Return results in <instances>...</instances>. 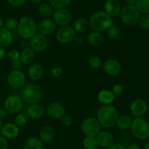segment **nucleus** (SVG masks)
<instances>
[{"instance_id":"obj_51","label":"nucleus","mask_w":149,"mask_h":149,"mask_svg":"<svg viewBox=\"0 0 149 149\" xmlns=\"http://www.w3.org/2000/svg\"><path fill=\"white\" fill-rule=\"evenodd\" d=\"M143 149H149V141L145 143L143 146Z\"/></svg>"},{"instance_id":"obj_35","label":"nucleus","mask_w":149,"mask_h":149,"mask_svg":"<svg viewBox=\"0 0 149 149\" xmlns=\"http://www.w3.org/2000/svg\"><path fill=\"white\" fill-rule=\"evenodd\" d=\"M88 64L91 68L99 69L103 66V61L98 56L93 55L89 58Z\"/></svg>"},{"instance_id":"obj_49","label":"nucleus","mask_w":149,"mask_h":149,"mask_svg":"<svg viewBox=\"0 0 149 149\" xmlns=\"http://www.w3.org/2000/svg\"><path fill=\"white\" fill-rule=\"evenodd\" d=\"M124 1L127 3V4H135L137 0H124Z\"/></svg>"},{"instance_id":"obj_27","label":"nucleus","mask_w":149,"mask_h":149,"mask_svg":"<svg viewBox=\"0 0 149 149\" xmlns=\"http://www.w3.org/2000/svg\"><path fill=\"white\" fill-rule=\"evenodd\" d=\"M35 52L31 48H26L20 52V60L23 64L28 65L32 64L34 60Z\"/></svg>"},{"instance_id":"obj_45","label":"nucleus","mask_w":149,"mask_h":149,"mask_svg":"<svg viewBox=\"0 0 149 149\" xmlns=\"http://www.w3.org/2000/svg\"><path fill=\"white\" fill-rule=\"evenodd\" d=\"M7 115H8V112L7 111V110L4 108H0V119L2 121V120L7 118Z\"/></svg>"},{"instance_id":"obj_53","label":"nucleus","mask_w":149,"mask_h":149,"mask_svg":"<svg viewBox=\"0 0 149 149\" xmlns=\"http://www.w3.org/2000/svg\"><path fill=\"white\" fill-rule=\"evenodd\" d=\"M1 127H2V121H1V120L0 119V130H1Z\"/></svg>"},{"instance_id":"obj_46","label":"nucleus","mask_w":149,"mask_h":149,"mask_svg":"<svg viewBox=\"0 0 149 149\" xmlns=\"http://www.w3.org/2000/svg\"><path fill=\"white\" fill-rule=\"evenodd\" d=\"M109 149H126V148L120 143H113L109 148Z\"/></svg>"},{"instance_id":"obj_18","label":"nucleus","mask_w":149,"mask_h":149,"mask_svg":"<svg viewBox=\"0 0 149 149\" xmlns=\"http://www.w3.org/2000/svg\"><path fill=\"white\" fill-rule=\"evenodd\" d=\"M1 134L6 139H13L17 137L20 133V127L15 123H6L1 128Z\"/></svg>"},{"instance_id":"obj_17","label":"nucleus","mask_w":149,"mask_h":149,"mask_svg":"<svg viewBox=\"0 0 149 149\" xmlns=\"http://www.w3.org/2000/svg\"><path fill=\"white\" fill-rule=\"evenodd\" d=\"M97 145L100 147L109 148L114 143V137L113 134L108 131H100L96 136Z\"/></svg>"},{"instance_id":"obj_6","label":"nucleus","mask_w":149,"mask_h":149,"mask_svg":"<svg viewBox=\"0 0 149 149\" xmlns=\"http://www.w3.org/2000/svg\"><path fill=\"white\" fill-rule=\"evenodd\" d=\"M130 129L134 137L138 140H145L149 137V124L141 117H136L132 120Z\"/></svg>"},{"instance_id":"obj_30","label":"nucleus","mask_w":149,"mask_h":149,"mask_svg":"<svg viewBox=\"0 0 149 149\" xmlns=\"http://www.w3.org/2000/svg\"><path fill=\"white\" fill-rule=\"evenodd\" d=\"M38 13L44 18H49L53 15V7L50 4L43 3L39 5Z\"/></svg>"},{"instance_id":"obj_22","label":"nucleus","mask_w":149,"mask_h":149,"mask_svg":"<svg viewBox=\"0 0 149 149\" xmlns=\"http://www.w3.org/2000/svg\"><path fill=\"white\" fill-rule=\"evenodd\" d=\"M55 137V130L49 125L44 126L39 130V137L43 143H49Z\"/></svg>"},{"instance_id":"obj_20","label":"nucleus","mask_w":149,"mask_h":149,"mask_svg":"<svg viewBox=\"0 0 149 149\" xmlns=\"http://www.w3.org/2000/svg\"><path fill=\"white\" fill-rule=\"evenodd\" d=\"M122 9L119 0H106L104 3V11L112 18L119 15Z\"/></svg>"},{"instance_id":"obj_36","label":"nucleus","mask_w":149,"mask_h":149,"mask_svg":"<svg viewBox=\"0 0 149 149\" xmlns=\"http://www.w3.org/2000/svg\"><path fill=\"white\" fill-rule=\"evenodd\" d=\"M138 23L141 29L143 30H149V13L141 16Z\"/></svg>"},{"instance_id":"obj_52","label":"nucleus","mask_w":149,"mask_h":149,"mask_svg":"<svg viewBox=\"0 0 149 149\" xmlns=\"http://www.w3.org/2000/svg\"><path fill=\"white\" fill-rule=\"evenodd\" d=\"M2 26H3V20L1 19V18L0 17V29L2 28Z\"/></svg>"},{"instance_id":"obj_19","label":"nucleus","mask_w":149,"mask_h":149,"mask_svg":"<svg viewBox=\"0 0 149 149\" xmlns=\"http://www.w3.org/2000/svg\"><path fill=\"white\" fill-rule=\"evenodd\" d=\"M44 74V68L39 63H32L28 69V76L33 81L39 80Z\"/></svg>"},{"instance_id":"obj_26","label":"nucleus","mask_w":149,"mask_h":149,"mask_svg":"<svg viewBox=\"0 0 149 149\" xmlns=\"http://www.w3.org/2000/svg\"><path fill=\"white\" fill-rule=\"evenodd\" d=\"M87 41L93 46H100L104 41V37L101 32L93 31L87 34Z\"/></svg>"},{"instance_id":"obj_40","label":"nucleus","mask_w":149,"mask_h":149,"mask_svg":"<svg viewBox=\"0 0 149 149\" xmlns=\"http://www.w3.org/2000/svg\"><path fill=\"white\" fill-rule=\"evenodd\" d=\"M7 57H8L10 59H11L12 61L18 59V58H20V52H19L17 50L15 49L10 50V51L7 53Z\"/></svg>"},{"instance_id":"obj_21","label":"nucleus","mask_w":149,"mask_h":149,"mask_svg":"<svg viewBox=\"0 0 149 149\" xmlns=\"http://www.w3.org/2000/svg\"><path fill=\"white\" fill-rule=\"evenodd\" d=\"M28 115L33 119H39L45 115V110L42 105L39 103L29 105L27 108Z\"/></svg>"},{"instance_id":"obj_11","label":"nucleus","mask_w":149,"mask_h":149,"mask_svg":"<svg viewBox=\"0 0 149 149\" xmlns=\"http://www.w3.org/2000/svg\"><path fill=\"white\" fill-rule=\"evenodd\" d=\"M23 102L20 96L16 94L9 95L4 102V108L10 113H16L23 108Z\"/></svg>"},{"instance_id":"obj_12","label":"nucleus","mask_w":149,"mask_h":149,"mask_svg":"<svg viewBox=\"0 0 149 149\" xmlns=\"http://www.w3.org/2000/svg\"><path fill=\"white\" fill-rule=\"evenodd\" d=\"M30 48L35 53L44 52L49 45V41L45 35L36 33L30 39Z\"/></svg>"},{"instance_id":"obj_10","label":"nucleus","mask_w":149,"mask_h":149,"mask_svg":"<svg viewBox=\"0 0 149 149\" xmlns=\"http://www.w3.org/2000/svg\"><path fill=\"white\" fill-rule=\"evenodd\" d=\"M76 37V32L72 26H61L56 32V39L60 43L68 44L72 42Z\"/></svg>"},{"instance_id":"obj_23","label":"nucleus","mask_w":149,"mask_h":149,"mask_svg":"<svg viewBox=\"0 0 149 149\" xmlns=\"http://www.w3.org/2000/svg\"><path fill=\"white\" fill-rule=\"evenodd\" d=\"M97 100L103 105H109L115 100V95L111 91L103 89L97 93Z\"/></svg>"},{"instance_id":"obj_33","label":"nucleus","mask_w":149,"mask_h":149,"mask_svg":"<svg viewBox=\"0 0 149 149\" xmlns=\"http://www.w3.org/2000/svg\"><path fill=\"white\" fill-rule=\"evenodd\" d=\"M135 5L140 13H149V0H137Z\"/></svg>"},{"instance_id":"obj_28","label":"nucleus","mask_w":149,"mask_h":149,"mask_svg":"<svg viewBox=\"0 0 149 149\" xmlns=\"http://www.w3.org/2000/svg\"><path fill=\"white\" fill-rule=\"evenodd\" d=\"M89 27H90L89 20L87 19L84 18H77L74 22V26H73L76 33L79 34H83L86 32Z\"/></svg>"},{"instance_id":"obj_32","label":"nucleus","mask_w":149,"mask_h":149,"mask_svg":"<svg viewBox=\"0 0 149 149\" xmlns=\"http://www.w3.org/2000/svg\"><path fill=\"white\" fill-rule=\"evenodd\" d=\"M82 144L84 149H96L98 146L96 137L93 136H85Z\"/></svg>"},{"instance_id":"obj_13","label":"nucleus","mask_w":149,"mask_h":149,"mask_svg":"<svg viewBox=\"0 0 149 149\" xmlns=\"http://www.w3.org/2000/svg\"><path fill=\"white\" fill-rule=\"evenodd\" d=\"M47 113L53 119H61V117L65 114V108L61 103L58 102H51L47 107Z\"/></svg>"},{"instance_id":"obj_15","label":"nucleus","mask_w":149,"mask_h":149,"mask_svg":"<svg viewBox=\"0 0 149 149\" xmlns=\"http://www.w3.org/2000/svg\"><path fill=\"white\" fill-rule=\"evenodd\" d=\"M148 105L146 101L141 99H136L132 101L130 105V110L133 115L141 117L147 112Z\"/></svg>"},{"instance_id":"obj_31","label":"nucleus","mask_w":149,"mask_h":149,"mask_svg":"<svg viewBox=\"0 0 149 149\" xmlns=\"http://www.w3.org/2000/svg\"><path fill=\"white\" fill-rule=\"evenodd\" d=\"M108 37L111 40H118L122 36V30L117 25L113 24L107 30Z\"/></svg>"},{"instance_id":"obj_47","label":"nucleus","mask_w":149,"mask_h":149,"mask_svg":"<svg viewBox=\"0 0 149 149\" xmlns=\"http://www.w3.org/2000/svg\"><path fill=\"white\" fill-rule=\"evenodd\" d=\"M126 149H141V148L138 143H133L130 144L129 145L127 146V148H126Z\"/></svg>"},{"instance_id":"obj_34","label":"nucleus","mask_w":149,"mask_h":149,"mask_svg":"<svg viewBox=\"0 0 149 149\" xmlns=\"http://www.w3.org/2000/svg\"><path fill=\"white\" fill-rule=\"evenodd\" d=\"M49 4L53 8L56 9H63L67 8L71 4V0H49Z\"/></svg>"},{"instance_id":"obj_41","label":"nucleus","mask_w":149,"mask_h":149,"mask_svg":"<svg viewBox=\"0 0 149 149\" xmlns=\"http://www.w3.org/2000/svg\"><path fill=\"white\" fill-rule=\"evenodd\" d=\"M123 90L124 88L122 85L120 83H116L113 86L111 91L114 93V95H120L123 92Z\"/></svg>"},{"instance_id":"obj_16","label":"nucleus","mask_w":149,"mask_h":149,"mask_svg":"<svg viewBox=\"0 0 149 149\" xmlns=\"http://www.w3.org/2000/svg\"><path fill=\"white\" fill-rule=\"evenodd\" d=\"M56 26L57 25L50 18H44L38 24L37 29L40 34L47 36V35L51 34L55 32Z\"/></svg>"},{"instance_id":"obj_14","label":"nucleus","mask_w":149,"mask_h":149,"mask_svg":"<svg viewBox=\"0 0 149 149\" xmlns=\"http://www.w3.org/2000/svg\"><path fill=\"white\" fill-rule=\"evenodd\" d=\"M103 68L105 72L110 76H117L122 71V65L117 60L109 58L103 63Z\"/></svg>"},{"instance_id":"obj_4","label":"nucleus","mask_w":149,"mask_h":149,"mask_svg":"<svg viewBox=\"0 0 149 149\" xmlns=\"http://www.w3.org/2000/svg\"><path fill=\"white\" fill-rule=\"evenodd\" d=\"M16 29L19 36L25 39H31L37 33L38 30L35 20L29 16L20 18Z\"/></svg>"},{"instance_id":"obj_29","label":"nucleus","mask_w":149,"mask_h":149,"mask_svg":"<svg viewBox=\"0 0 149 149\" xmlns=\"http://www.w3.org/2000/svg\"><path fill=\"white\" fill-rule=\"evenodd\" d=\"M132 117L130 115H122L121 116L118 117V119L116 121V125L120 130H127L130 129L131 125L132 123Z\"/></svg>"},{"instance_id":"obj_54","label":"nucleus","mask_w":149,"mask_h":149,"mask_svg":"<svg viewBox=\"0 0 149 149\" xmlns=\"http://www.w3.org/2000/svg\"><path fill=\"white\" fill-rule=\"evenodd\" d=\"M96 149H97V148H96Z\"/></svg>"},{"instance_id":"obj_7","label":"nucleus","mask_w":149,"mask_h":149,"mask_svg":"<svg viewBox=\"0 0 149 149\" xmlns=\"http://www.w3.org/2000/svg\"><path fill=\"white\" fill-rule=\"evenodd\" d=\"M100 124L95 117H87L82 121L81 129L85 136L96 137L100 131Z\"/></svg>"},{"instance_id":"obj_48","label":"nucleus","mask_w":149,"mask_h":149,"mask_svg":"<svg viewBox=\"0 0 149 149\" xmlns=\"http://www.w3.org/2000/svg\"><path fill=\"white\" fill-rule=\"evenodd\" d=\"M6 55V52H5V50L3 47L0 46V61L3 60L5 57Z\"/></svg>"},{"instance_id":"obj_5","label":"nucleus","mask_w":149,"mask_h":149,"mask_svg":"<svg viewBox=\"0 0 149 149\" xmlns=\"http://www.w3.org/2000/svg\"><path fill=\"white\" fill-rule=\"evenodd\" d=\"M119 18L121 21L126 26H135L139 21L141 13L135 4H126L121 9Z\"/></svg>"},{"instance_id":"obj_25","label":"nucleus","mask_w":149,"mask_h":149,"mask_svg":"<svg viewBox=\"0 0 149 149\" xmlns=\"http://www.w3.org/2000/svg\"><path fill=\"white\" fill-rule=\"evenodd\" d=\"M43 142L37 137H28L23 143V149H43Z\"/></svg>"},{"instance_id":"obj_44","label":"nucleus","mask_w":149,"mask_h":149,"mask_svg":"<svg viewBox=\"0 0 149 149\" xmlns=\"http://www.w3.org/2000/svg\"><path fill=\"white\" fill-rule=\"evenodd\" d=\"M8 143H7V139L2 135H0V149H7Z\"/></svg>"},{"instance_id":"obj_39","label":"nucleus","mask_w":149,"mask_h":149,"mask_svg":"<svg viewBox=\"0 0 149 149\" xmlns=\"http://www.w3.org/2000/svg\"><path fill=\"white\" fill-rule=\"evenodd\" d=\"M61 122L63 125L65 126V127H68V126L71 125L72 124L73 119L71 118V115H67V114H65V115H63L61 118Z\"/></svg>"},{"instance_id":"obj_8","label":"nucleus","mask_w":149,"mask_h":149,"mask_svg":"<svg viewBox=\"0 0 149 149\" xmlns=\"http://www.w3.org/2000/svg\"><path fill=\"white\" fill-rule=\"evenodd\" d=\"M7 81L12 89H21L26 84V76L22 70H13L7 75Z\"/></svg>"},{"instance_id":"obj_2","label":"nucleus","mask_w":149,"mask_h":149,"mask_svg":"<svg viewBox=\"0 0 149 149\" xmlns=\"http://www.w3.org/2000/svg\"><path fill=\"white\" fill-rule=\"evenodd\" d=\"M43 95V89L36 83H28L20 89V98L27 105L38 103L42 100Z\"/></svg>"},{"instance_id":"obj_43","label":"nucleus","mask_w":149,"mask_h":149,"mask_svg":"<svg viewBox=\"0 0 149 149\" xmlns=\"http://www.w3.org/2000/svg\"><path fill=\"white\" fill-rule=\"evenodd\" d=\"M23 65V63L21 62L20 58L16 60H13V61H12V66H13V67L15 70H20Z\"/></svg>"},{"instance_id":"obj_1","label":"nucleus","mask_w":149,"mask_h":149,"mask_svg":"<svg viewBox=\"0 0 149 149\" xmlns=\"http://www.w3.org/2000/svg\"><path fill=\"white\" fill-rule=\"evenodd\" d=\"M119 117L117 110L113 105H103L99 108L97 112V119L101 127L105 128H112L116 125Z\"/></svg>"},{"instance_id":"obj_38","label":"nucleus","mask_w":149,"mask_h":149,"mask_svg":"<svg viewBox=\"0 0 149 149\" xmlns=\"http://www.w3.org/2000/svg\"><path fill=\"white\" fill-rule=\"evenodd\" d=\"M27 117L23 114H18L15 116L14 119V123L18 127H23L27 124Z\"/></svg>"},{"instance_id":"obj_42","label":"nucleus","mask_w":149,"mask_h":149,"mask_svg":"<svg viewBox=\"0 0 149 149\" xmlns=\"http://www.w3.org/2000/svg\"><path fill=\"white\" fill-rule=\"evenodd\" d=\"M7 1L13 7H20L23 6L27 0H7Z\"/></svg>"},{"instance_id":"obj_9","label":"nucleus","mask_w":149,"mask_h":149,"mask_svg":"<svg viewBox=\"0 0 149 149\" xmlns=\"http://www.w3.org/2000/svg\"><path fill=\"white\" fill-rule=\"evenodd\" d=\"M73 19V15L68 8L58 9L52 15V20L57 26H64L69 24Z\"/></svg>"},{"instance_id":"obj_24","label":"nucleus","mask_w":149,"mask_h":149,"mask_svg":"<svg viewBox=\"0 0 149 149\" xmlns=\"http://www.w3.org/2000/svg\"><path fill=\"white\" fill-rule=\"evenodd\" d=\"M13 42V35L11 31L6 28L0 29V46L5 48L11 45Z\"/></svg>"},{"instance_id":"obj_50","label":"nucleus","mask_w":149,"mask_h":149,"mask_svg":"<svg viewBox=\"0 0 149 149\" xmlns=\"http://www.w3.org/2000/svg\"><path fill=\"white\" fill-rule=\"evenodd\" d=\"M31 3L35 4H40L41 2L42 1V0H29Z\"/></svg>"},{"instance_id":"obj_3","label":"nucleus","mask_w":149,"mask_h":149,"mask_svg":"<svg viewBox=\"0 0 149 149\" xmlns=\"http://www.w3.org/2000/svg\"><path fill=\"white\" fill-rule=\"evenodd\" d=\"M89 23L93 31L102 32L107 31L113 24V20L104 10H100L90 16Z\"/></svg>"},{"instance_id":"obj_37","label":"nucleus","mask_w":149,"mask_h":149,"mask_svg":"<svg viewBox=\"0 0 149 149\" xmlns=\"http://www.w3.org/2000/svg\"><path fill=\"white\" fill-rule=\"evenodd\" d=\"M17 23H18V20L15 18H9L5 22L4 26L6 29H7L10 31L15 30L17 29Z\"/></svg>"}]
</instances>
